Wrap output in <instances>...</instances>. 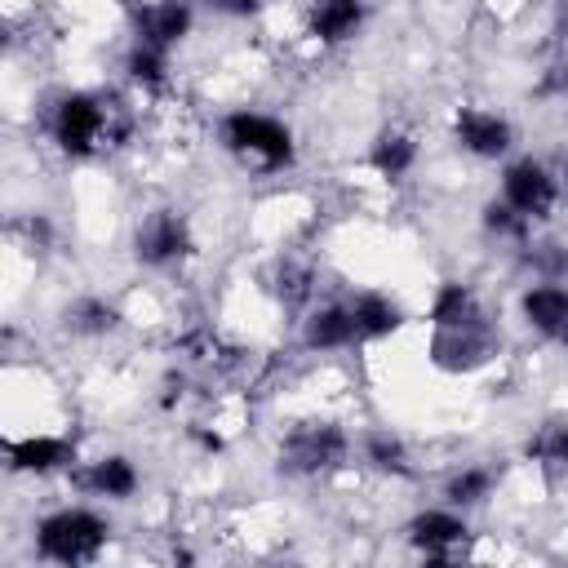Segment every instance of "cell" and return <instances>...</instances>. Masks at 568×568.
I'll list each match as a JSON object with an SVG mask.
<instances>
[{"mask_svg":"<svg viewBox=\"0 0 568 568\" xmlns=\"http://www.w3.org/2000/svg\"><path fill=\"white\" fill-rule=\"evenodd\" d=\"M355 324H359V337H382V333H395L399 328V306L382 293H364L355 297Z\"/></svg>","mask_w":568,"mask_h":568,"instance_id":"13","label":"cell"},{"mask_svg":"<svg viewBox=\"0 0 568 568\" xmlns=\"http://www.w3.org/2000/svg\"><path fill=\"white\" fill-rule=\"evenodd\" d=\"M62 462H71V444H67V439L40 435V439L13 444V466H22V470H53V466H62Z\"/></svg>","mask_w":568,"mask_h":568,"instance_id":"14","label":"cell"},{"mask_svg":"<svg viewBox=\"0 0 568 568\" xmlns=\"http://www.w3.org/2000/svg\"><path fill=\"white\" fill-rule=\"evenodd\" d=\"M102 541H106V524L89 510H62L40 524V555L58 564H84L102 550Z\"/></svg>","mask_w":568,"mask_h":568,"instance_id":"1","label":"cell"},{"mask_svg":"<svg viewBox=\"0 0 568 568\" xmlns=\"http://www.w3.org/2000/svg\"><path fill=\"white\" fill-rule=\"evenodd\" d=\"M186 253V226L178 213H151L142 226H138V257L142 262H169Z\"/></svg>","mask_w":568,"mask_h":568,"instance_id":"6","label":"cell"},{"mask_svg":"<svg viewBox=\"0 0 568 568\" xmlns=\"http://www.w3.org/2000/svg\"><path fill=\"white\" fill-rule=\"evenodd\" d=\"M53 133H58V142H62L71 155H89V151H98L102 142L120 138L124 129L111 124V111H106L98 98L75 93V98H67V102L58 106V115H53Z\"/></svg>","mask_w":568,"mask_h":568,"instance_id":"2","label":"cell"},{"mask_svg":"<svg viewBox=\"0 0 568 568\" xmlns=\"http://www.w3.org/2000/svg\"><path fill=\"white\" fill-rule=\"evenodd\" d=\"M457 142L475 155H501L510 146V124L488 111H462L457 115Z\"/></svg>","mask_w":568,"mask_h":568,"instance_id":"8","label":"cell"},{"mask_svg":"<svg viewBox=\"0 0 568 568\" xmlns=\"http://www.w3.org/2000/svg\"><path fill=\"white\" fill-rule=\"evenodd\" d=\"M359 22H364L359 0H320L315 13H311V31L320 40H346V36H355Z\"/></svg>","mask_w":568,"mask_h":568,"instance_id":"9","label":"cell"},{"mask_svg":"<svg viewBox=\"0 0 568 568\" xmlns=\"http://www.w3.org/2000/svg\"><path fill=\"white\" fill-rule=\"evenodd\" d=\"M355 337H359V324H355V311H346V306H324V311L311 315V324H306V342L320 346V351L346 346V342H355Z\"/></svg>","mask_w":568,"mask_h":568,"instance_id":"10","label":"cell"},{"mask_svg":"<svg viewBox=\"0 0 568 568\" xmlns=\"http://www.w3.org/2000/svg\"><path fill=\"white\" fill-rule=\"evenodd\" d=\"M129 71H133V80H142V84H160V80H164V58H160V49L138 44L133 58H129Z\"/></svg>","mask_w":568,"mask_h":568,"instance_id":"20","label":"cell"},{"mask_svg":"<svg viewBox=\"0 0 568 568\" xmlns=\"http://www.w3.org/2000/svg\"><path fill=\"white\" fill-rule=\"evenodd\" d=\"M111 306L106 302H93V297H84V302H75L71 306V324L80 328V333H102V328H111Z\"/></svg>","mask_w":568,"mask_h":568,"instance_id":"19","label":"cell"},{"mask_svg":"<svg viewBox=\"0 0 568 568\" xmlns=\"http://www.w3.org/2000/svg\"><path fill=\"white\" fill-rule=\"evenodd\" d=\"M217 13H231V18H248L257 9V0H209Z\"/></svg>","mask_w":568,"mask_h":568,"instance_id":"24","label":"cell"},{"mask_svg":"<svg viewBox=\"0 0 568 568\" xmlns=\"http://www.w3.org/2000/svg\"><path fill=\"white\" fill-rule=\"evenodd\" d=\"M506 204L519 209L524 217L546 213V209L555 204V182H550V173H546L541 164H532V160L510 164V169H506Z\"/></svg>","mask_w":568,"mask_h":568,"instance_id":"5","label":"cell"},{"mask_svg":"<svg viewBox=\"0 0 568 568\" xmlns=\"http://www.w3.org/2000/svg\"><path fill=\"white\" fill-rule=\"evenodd\" d=\"M80 484L93 488V493H102V497H129L133 484H138V475H133V466L124 457H106L89 475H80Z\"/></svg>","mask_w":568,"mask_h":568,"instance_id":"15","label":"cell"},{"mask_svg":"<svg viewBox=\"0 0 568 568\" xmlns=\"http://www.w3.org/2000/svg\"><path fill=\"white\" fill-rule=\"evenodd\" d=\"M466 537V524L457 515H444V510H430L422 519H413V541L426 550V555H444L448 546H457Z\"/></svg>","mask_w":568,"mask_h":568,"instance_id":"12","label":"cell"},{"mask_svg":"<svg viewBox=\"0 0 568 568\" xmlns=\"http://www.w3.org/2000/svg\"><path fill=\"white\" fill-rule=\"evenodd\" d=\"M484 222H488V231H506V235H519L524 231V213L510 209V204H488L484 209Z\"/></svg>","mask_w":568,"mask_h":568,"instance_id":"23","label":"cell"},{"mask_svg":"<svg viewBox=\"0 0 568 568\" xmlns=\"http://www.w3.org/2000/svg\"><path fill=\"white\" fill-rule=\"evenodd\" d=\"M559 337H564V346H568V328H564V333H559Z\"/></svg>","mask_w":568,"mask_h":568,"instance_id":"25","label":"cell"},{"mask_svg":"<svg viewBox=\"0 0 568 568\" xmlns=\"http://www.w3.org/2000/svg\"><path fill=\"white\" fill-rule=\"evenodd\" d=\"M435 324L439 328H466V324H479V311H475V297L462 288V284H448L439 297H435Z\"/></svg>","mask_w":568,"mask_h":568,"instance_id":"16","label":"cell"},{"mask_svg":"<svg viewBox=\"0 0 568 568\" xmlns=\"http://www.w3.org/2000/svg\"><path fill=\"white\" fill-rule=\"evenodd\" d=\"M368 457L382 470H404V444L390 439V435H368Z\"/></svg>","mask_w":568,"mask_h":568,"instance_id":"22","label":"cell"},{"mask_svg":"<svg viewBox=\"0 0 568 568\" xmlns=\"http://www.w3.org/2000/svg\"><path fill=\"white\" fill-rule=\"evenodd\" d=\"M222 133H226V146L235 155H248V160H257L266 169H280V164L293 160V138H288V129L280 120H266V115H253V111H235L222 124Z\"/></svg>","mask_w":568,"mask_h":568,"instance_id":"3","label":"cell"},{"mask_svg":"<svg viewBox=\"0 0 568 568\" xmlns=\"http://www.w3.org/2000/svg\"><path fill=\"white\" fill-rule=\"evenodd\" d=\"M488 470H462L453 484H448V497L457 501V506H470V501H479L484 493H488Z\"/></svg>","mask_w":568,"mask_h":568,"instance_id":"21","label":"cell"},{"mask_svg":"<svg viewBox=\"0 0 568 568\" xmlns=\"http://www.w3.org/2000/svg\"><path fill=\"white\" fill-rule=\"evenodd\" d=\"M413 164V142L404 133H382L373 142V169L386 173V178H399L404 169Z\"/></svg>","mask_w":568,"mask_h":568,"instance_id":"17","label":"cell"},{"mask_svg":"<svg viewBox=\"0 0 568 568\" xmlns=\"http://www.w3.org/2000/svg\"><path fill=\"white\" fill-rule=\"evenodd\" d=\"M528 453L532 457H541V462H555V466H568V426L564 422H555V426H546L532 444H528Z\"/></svg>","mask_w":568,"mask_h":568,"instance_id":"18","label":"cell"},{"mask_svg":"<svg viewBox=\"0 0 568 568\" xmlns=\"http://www.w3.org/2000/svg\"><path fill=\"white\" fill-rule=\"evenodd\" d=\"M191 27V9L182 0H164V4H151L138 13V40L151 44V49H164L173 40H182Z\"/></svg>","mask_w":568,"mask_h":568,"instance_id":"7","label":"cell"},{"mask_svg":"<svg viewBox=\"0 0 568 568\" xmlns=\"http://www.w3.org/2000/svg\"><path fill=\"white\" fill-rule=\"evenodd\" d=\"M524 315H528L541 333H564V328H568V293L555 288V284L528 288V293H524Z\"/></svg>","mask_w":568,"mask_h":568,"instance_id":"11","label":"cell"},{"mask_svg":"<svg viewBox=\"0 0 568 568\" xmlns=\"http://www.w3.org/2000/svg\"><path fill=\"white\" fill-rule=\"evenodd\" d=\"M342 453H346V439L337 426H302L284 444V466L288 470H328L342 462Z\"/></svg>","mask_w":568,"mask_h":568,"instance_id":"4","label":"cell"}]
</instances>
